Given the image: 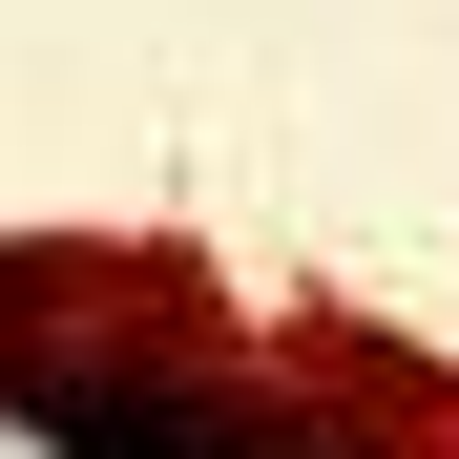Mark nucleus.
Masks as SVG:
<instances>
[{
	"mask_svg": "<svg viewBox=\"0 0 459 459\" xmlns=\"http://www.w3.org/2000/svg\"><path fill=\"white\" fill-rule=\"evenodd\" d=\"M63 459H251V418L230 397H146V376H0Z\"/></svg>",
	"mask_w": 459,
	"mask_h": 459,
	"instance_id": "1",
	"label": "nucleus"
}]
</instances>
